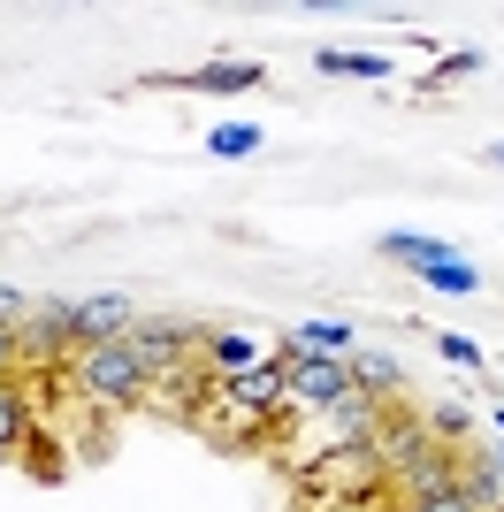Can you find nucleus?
I'll return each mask as SVG.
<instances>
[{
  "instance_id": "f257e3e1",
  "label": "nucleus",
  "mask_w": 504,
  "mask_h": 512,
  "mask_svg": "<svg viewBox=\"0 0 504 512\" xmlns=\"http://www.w3.org/2000/svg\"><path fill=\"white\" fill-rule=\"evenodd\" d=\"M69 390H77L84 406H100V413H123L138 406V398H153V375L138 360H130V344H84V352H69Z\"/></svg>"
},
{
  "instance_id": "f03ea898",
  "label": "nucleus",
  "mask_w": 504,
  "mask_h": 512,
  "mask_svg": "<svg viewBox=\"0 0 504 512\" xmlns=\"http://www.w3.org/2000/svg\"><path fill=\"white\" fill-rule=\"evenodd\" d=\"M123 344H130V360L153 375V390H161V383H176V375H191V367H199L207 329H191V321H130Z\"/></svg>"
},
{
  "instance_id": "7ed1b4c3",
  "label": "nucleus",
  "mask_w": 504,
  "mask_h": 512,
  "mask_svg": "<svg viewBox=\"0 0 504 512\" xmlns=\"http://www.w3.org/2000/svg\"><path fill=\"white\" fill-rule=\"evenodd\" d=\"M214 398H222V406H230L245 428L283 421V413H291V360L275 352V360L245 367V375H222V383H214Z\"/></svg>"
},
{
  "instance_id": "20e7f679",
  "label": "nucleus",
  "mask_w": 504,
  "mask_h": 512,
  "mask_svg": "<svg viewBox=\"0 0 504 512\" xmlns=\"http://www.w3.org/2000/svg\"><path fill=\"white\" fill-rule=\"evenodd\" d=\"M344 398H359L352 360H291V413H336Z\"/></svg>"
},
{
  "instance_id": "39448f33",
  "label": "nucleus",
  "mask_w": 504,
  "mask_h": 512,
  "mask_svg": "<svg viewBox=\"0 0 504 512\" xmlns=\"http://www.w3.org/2000/svg\"><path fill=\"white\" fill-rule=\"evenodd\" d=\"M382 436V406L359 390V398H344L336 413H321V451H314V467L321 459H344V451H367Z\"/></svg>"
},
{
  "instance_id": "423d86ee",
  "label": "nucleus",
  "mask_w": 504,
  "mask_h": 512,
  "mask_svg": "<svg viewBox=\"0 0 504 512\" xmlns=\"http://www.w3.org/2000/svg\"><path fill=\"white\" fill-rule=\"evenodd\" d=\"M130 321H138V314H130V299H123V291L77 299V306H69V344H77V352H84V344H115V337L130 329Z\"/></svg>"
},
{
  "instance_id": "0eeeda50",
  "label": "nucleus",
  "mask_w": 504,
  "mask_h": 512,
  "mask_svg": "<svg viewBox=\"0 0 504 512\" xmlns=\"http://www.w3.org/2000/svg\"><path fill=\"white\" fill-rule=\"evenodd\" d=\"M16 352L23 360H69V352H77V344H69V306L62 299L31 306V314L16 321Z\"/></svg>"
},
{
  "instance_id": "6e6552de",
  "label": "nucleus",
  "mask_w": 504,
  "mask_h": 512,
  "mask_svg": "<svg viewBox=\"0 0 504 512\" xmlns=\"http://www.w3.org/2000/svg\"><path fill=\"white\" fill-rule=\"evenodd\" d=\"M199 360H207V375L222 383V375H245V367L275 360V344H260V329H207Z\"/></svg>"
},
{
  "instance_id": "1a4fd4ad",
  "label": "nucleus",
  "mask_w": 504,
  "mask_h": 512,
  "mask_svg": "<svg viewBox=\"0 0 504 512\" xmlns=\"http://www.w3.org/2000/svg\"><path fill=\"white\" fill-rule=\"evenodd\" d=\"M275 352H283V360H352V352H359V337L344 329V321L314 314V321H298V329H291L283 344H275Z\"/></svg>"
},
{
  "instance_id": "9d476101",
  "label": "nucleus",
  "mask_w": 504,
  "mask_h": 512,
  "mask_svg": "<svg viewBox=\"0 0 504 512\" xmlns=\"http://www.w3.org/2000/svg\"><path fill=\"white\" fill-rule=\"evenodd\" d=\"M459 490L474 497V512H497L504 505V459L497 451H459Z\"/></svg>"
},
{
  "instance_id": "9b49d317",
  "label": "nucleus",
  "mask_w": 504,
  "mask_h": 512,
  "mask_svg": "<svg viewBox=\"0 0 504 512\" xmlns=\"http://www.w3.org/2000/svg\"><path fill=\"white\" fill-rule=\"evenodd\" d=\"M382 260H405V268L428 276V268H443V260H459V245H451V237H420V230H390L382 237Z\"/></svg>"
},
{
  "instance_id": "f8f14e48",
  "label": "nucleus",
  "mask_w": 504,
  "mask_h": 512,
  "mask_svg": "<svg viewBox=\"0 0 504 512\" xmlns=\"http://www.w3.org/2000/svg\"><path fill=\"white\" fill-rule=\"evenodd\" d=\"M23 444H31V390L8 375V383H0V467H8Z\"/></svg>"
},
{
  "instance_id": "ddd939ff",
  "label": "nucleus",
  "mask_w": 504,
  "mask_h": 512,
  "mask_svg": "<svg viewBox=\"0 0 504 512\" xmlns=\"http://www.w3.org/2000/svg\"><path fill=\"white\" fill-rule=\"evenodd\" d=\"M260 85H268L260 62H199L184 77V92H260Z\"/></svg>"
},
{
  "instance_id": "4468645a",
  "label": "nucleus",
  "mask_w": 504,
  "mask_h": 512,
  "mask_svg": "<svg viewBox=\"0 0 504 512\" xmlns=\"http://www.w3.org/2000/svg\"><path fill=\"white\" fill-rule=\"evenodd\" d=\"M352 383L382 406V398H398V390H405V360H398V352H352Z\"/></svg>"
},
{
  "instance_id": "2eb2a0df",
  "label": "nucleus",
  "mask_w": 504,
  "mask_h": 512,
  "mask_svg": "<svg viewBox=\"0 0 504 512\" xmlns=\"http://www.w3.org/2000/svg\"><path fill=\"white\" fill-rule=\"evenodd\" d=\"M420 428L451 451V444H466V436H474V406H466V398H436V406L420 413Z\"/></svg>"
},
{
  "instance_id": "dca6fc26",
  "label": "nucleus",
  "mask_w": 504,
  "mask_h": 512,
  "mask_svg": "<svg viewBox=\"0 0 504 512\" xmlns=\"http://www.w3.org/2000/svg\"><path fill=\"white\" fill-rule=\"evenodd\" d=\"M314 69H321V77H367V85H382V77H390V62H382V54H344V46H321Z\"/></svg>"
},
{
  "instance_id": "f3484780",
  "label": "nucleus",
  "mask_w": 504,
  "mask_h": 512,
  "mask_svg": "<svg viewBox=\"0 0 504 512\" xmlns=\"http://www.w3.org/2000/svg\"><path fill=\"white\" fill-rule=\"evenodd\" d=\"M260 146H268V138H260V123H214V130H207V153H222V161H252Z\"/></svg>"
},
{
  "instance_id": "a211bd4d",
  "label": "nucleus",
  "mask_w": 504,
  "mask_h": 512,
  "mask_svg": "<svg viewBox=\"0 0 504 512\" xmlns=\"http://www.w3.org/2000/svg\"><path fill=\"white\" fill-rule=\"evenodd\" d=\"M420 283H428V291H451V299H474V291H482V276H474V260H443V268H428V276H420Z\"/></svg>"
},
{
  "instance_id": "6ab92c4d",
  "label": "nucleus",
  "mask_w": 504,
  "mask_h": 512,
  "mask_svg": "<svg viewBox=\"0 0 504 512\" xmlns=\"http://www.w3.org/2000/svg\"><path fill=\"white\" fill-rule=\"evenodd\" d=\"M398 512H474V497L459 490V482H451V490H428V497H405Z\"/></svg>"
},
{
  "instance_id": "aec40b11",
  "label": "nucleus",
  "mask_w": 504,
  "mask_h": 512,
  "mask_svg": "<svg viewBox=\"0 0 504 512\" xmlns=\"http://www.w3.org/2000/svg\"><path fill=\"white\" fill-rule=\"evenodd\" d=\"M436 352H443L451 367H482V344L466 337V329H436Z\"/></svg>"
},
{
  "instance_id": "412c9836",
  "label": "nucleus",
  "mask_w": 504,
  "mask_h": 512,
  "mask_svg": "<svg viewBox=\"0 0 504 512\" xmlns=\"http://www.w3.org/2000/svg\"><path fill=\"white\" fill-rule=\"evenodd\" d=\"M474 69H482V54H474V46H459V54H443V62H436V77H428V85H420V92L451 85V77H474Z\"/></svg>"
},
{
  "instance_id": "4be33fe9",
  "label": "nucleus",
  "mask_w": 504,
  "mask_h": 512,
  "mask_svg": "<svg viewBox=\"0 0 504 512\" xmlns=\"http://www.w3.org/2000/svg\"><path fill=\"white\" fill-rule=\"evenodd\" d=\"M23 314H31V299H23L16 283H0V321H8V329H16V321H23Z\"/></svg>"
},
{
  "instance_id": "5701e85b",
  "label": "nucleus",
  "mask_w": 504,
  "mask_h": 512,
  "mask_svg": "<svg viewBox=\"0 0 504 512\" xmlns=\"http://www.w3.org/2000/svg\"><path fill=\"white\" fill-rule=\"evenodd\" d=\"M23 352H16V329H8V321H0V383H8V367H16Z\"/></svg>"
},
{
  "instance_id": "b1692460",
  "label": "nucleus",
  "mask_w": 504,
  "mask_h": 512,
  "mask_svg": "<svg viewBox=\"0 0 504 512\" xmlns=\"http://www.w3.org/2000/svg\"><path fill=\"white\" fill-rule=\"evenodd\" d=\"M489 161H497V169H504V138H497V146H489Z\"/></svg>"
},
{
  "instance_id": "393cba45",
  "label": "nucleus",
  "mask_w": 504,
  "mask_h": 512,
  "mask_svg": "<svg viewBox=\"0 0 504 512\" xmlns=\"http://www.w3.org/2000/svg\"><path fill=\"white\" fill-rule=\"evenodd\" d=\"M497 512H504V505H497Z\"/></svg>"
}]
</instances>
